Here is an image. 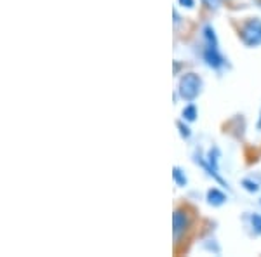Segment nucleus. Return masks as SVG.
Here are the masks:
<instances>
[{
    "label": "nucleus",
    "instance_id": "f257e3e1",
    "mask_svg": "<svg viewBox=\"0 0 261 257\" xmlns=\"http://www.w3.org/2000/svg\"><path fill=\"white\" fill-rule=\"evenodd\" d=\"M200 89H202V80H200L199 75L187 73V75L181 77L178 91H179V96L185 101H193L197 96L200 94Z\"/></svg>",
    "mask_w": 261,
    "mask_h": 257
},
{
    "label": "nucleus",
    "instance_id": "f03ea898",
    "mask_svg": "<svg viewBox=\"0 0 261 257\" xmlns=\"http://www.w3.org/2000/svg\"><path fill=\"white\" fill-rule=\"evenodd\" d=\"M242 42L247 47H256L261 45V21L259 19H249L241 30Z\"/></svg>",
    "mask_w": 261,
    "mask_h": 257
},
{
    "label": "nucleus",
    "instance_id": "7ed1b4c3",
    "mask_svg": "<svg viewBox=\"0 0 261 257\" xmlns=\"http://www.w3.org/2000/svg\"><path fill=\"white\" fill-rule=\"evenodd\" d=\"M192 221H190V216H188L185 210H176L174 216H172V233H174V242L178 243L181 237L188 231L190 227Z\"/></svg>",
    "mask_w": 261,
    "mask_h": 257
},
{
    "label": "nucleus",
    "instance_id": "20e7f679",
    "mask_svg": "<svg viewBox=\"0 0 261 257\" xmlns=\"http://www.w3.org/2000/svg\"><path fill=\"white\" fill-rule=\"evenodd\" d=\"M204 61H205V65L211 66V68H214V70H220L221 66H225V58L220 54V49L213 47V45H205Z\"/></svg>",
    "mask_w": 261,
    "mask_h": 257
},
{
    "label": "nucleus",
    "instance_id": "39448f33",
    "mask_svg": "<svg viewBox=\"0 0 261 257\" xmlns=\"http://www.w3.org/2000/svg\"><path fill=\"white\" fill-rule=\"evenodd\" d=\"M207 202L211 205H214V207H220V205H223L226 202V195L223 191H220V189L213 188L207 191Z\"/></svg>",
    "mask_w": 261,
    "mask_h": 257
},
{
    "label": "nucleus",
    "instance_id": "423d86ee",
    "mask_svg": "<svg viewBox=\"0 0 261 257\" xmlns=\"http://www.w3.org/2000/svg\"><path fill=\"white\" fill-rule=\"evenodd\" d=\"M172 176H174V181H176V184H178V186H187L188 179H187V176L181 172L179 167H174V172H172Z\"/></svg>",
    "mask_w": 261,
    "mask_h": 257
},
{
    "label": "nucleus",
    "instance_id": "0eeeda50",
    "mask_svg": "<svg viewBox=\"0 0 261 257\" xmlns=\"http://www.w3.org/2000/svg\"><path fill=\"white\" fill-rule=\"evenodd\" d=\"M183 119L187 122H193L197 119V108L193 106V104H188V106L183 109Z\"/></svg>",
    "mask_w": 261,
    "mask_h": 257
},
{
    "label": "nucleus",
    "instance_id": "6e6552de",
    "mask_svg": "<svg viewBox=\"0 0 261 257\" xmlns=\"http://www.w3.org/2000/svg\"><path fill=\"white\" fill-rule=\"evenodd\" d=\"M242 184H244V188H246L247 191H251V193H258L259 191L258 183H254V181H251V179H244Z\"/></svg>",
    "mask_w": 261,
    "mask_h": 257
},
{
    "label": "nucleus",
    "instance_id": "1a4fd4ad",
    "mask_svg": "<svg viewBox=\"0 0 261 257\" xmlns=\"http://www.w3.org/2000/svg\"><path fill=\"white\" fill-rule=\"evenodd\" d=\"M251 222H252V227H254L256 235H261V216L259 214H252Z\"/></svg>",
    "mask_w": 261,
    "mask_h": 257
},
{
    "label": "nucleus",
    "instance_id": "9d476101",
    "mask_svg": "<svg viewBox=\"0 0 261 257\" xmlns=\"http://www.w3.org/2000/svg\"><path fill=\"white\" fill-rule=\"evenodd\" d=\"M178 127H179L181 136H183L185 139H188V137H190V129H188L187 125H183V122H178Z\"/></svg>",
    "mask_w": 261,
    "mask_h": 257
},
{
    "label": "nucleus",
    "instance_id": "9b49d317",
    "mask_svg": "<svg viewBox=\"0 0 261 257\" xmlns=\"http://www.w3.org/2000/svg\"><path fill=\"white\" fill-rule=\"evenodd\" d=\"M204 2L205 7H209V9H218V6H220V0H202Z\"/></svg>",
    "mask_w": 261,
    "mask_h": 257
},
{
    "label": "nucleus",
    "instance_id": "f8f14e48",
    "mask_svg": "<svg viewBox=\"0 0 261 257\" xmlns=\"http://www.w3.org/2000/svg\"><path fill=\"white\" fill-rule=\"evenodd\" d=\"M178 2H179L183 7H188V9H192V7L195 6V2H193V0H178Z\"/></svg>",
    "mask_w": 261,
    "mask_h": 257
},
{
    "label": "nucleus",
    "instance_id": "ddd939ff",
    "mask_svg": "<svg viewBox=\"0 0 261 257\" xmlns=\"http://www.w3.org/2000/svg\"><path fill=\"white\" fill-rule=\"evenodd\" d=\"M258 125H259V127H261V120H259V124H258Z\"/></svg>",
    "mask_w": 261,
    "mask_h": 257
}]
</instances>
